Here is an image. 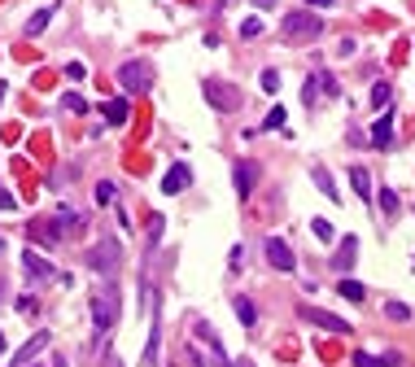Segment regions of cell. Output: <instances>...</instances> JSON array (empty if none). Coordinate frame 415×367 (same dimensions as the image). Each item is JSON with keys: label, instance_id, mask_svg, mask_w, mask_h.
<instances>
[{"label": "cell", "instance_id": "obj_1", "mask_svg": "<svg viewBox=\"0 0 415 367\" xmlns=\"http://www.w3.org/2000/svg\"><path fill=\"white\" fill-rule=\"evenodd\" d=\"M118 306H123V298H118V276H110L106 288H96V298H92V328H96V337H106V332L114 328Z\"/></svg>", "mask_w": 415, "mask_h": 367}, {"label": "cell", "instance_id": "obj_2", "mask_svg": "<svg viewBox=\"0 0 415 367\" xmlns=\"http://www.w3.org/2000/svg\"><path fill=\"white\" fill-rule=\"evenodd\" d=\"M201 96L210 101V110H219V114H232V110H241V105H245L241 88L227 84V79H205V84H201Z\"/></svg>", "mask_w": 415, "mask_h": 367}, {"label": "cell", "instance_id": "obj_3", "mask_svg": "<svg viewBox=\"0 0 415 367\" xmlns=\"http://www.w3.org/2000/svg\"><path fill=\"white\" fill-rule=\"evenodd\" d=\"M88 267L92 271H101V276H118V267H123V245L114 241V236H101V245H92L88 249Z\"/></svg>", "mask_w": 415, "mask_h": 367}, {"label": "cell", "instance_id": "obj_4", "mask_svg": "<svg viewBox=\"0 0 415 367\" xmlns=\"http://www.w3.org/2000/svg\"><path fill=\"white\" fill-rule=\"evenodd\" d=\"M284 40H293V44H302V40H319L324 35V22L310 13V9H297V13H284Z\"/></svg>", "mask_w": 415, "mask_h": 367}, {"label": "cell", "instance_id": "obj_5", "mask_svg": "<svg viewBox=\"0 0 415 367\" xmlns=\"http://www.w3.org/2000/svg\"><path fill=\"white\" fill-rule=\"evenodd\" d=\"M27 236H31L35 245H44V249H57V245L66 241V223H62L57 215H53V219L40 215V219H31V223H27Z\"/></svg>", "mask_w": 415, "mask_h": 367}, {"label": "cell", "instance_id": "obj_6", "mask_svg": "<svg viewBox=\"0 0 415 367\" xmlns=\"http://www.w3.org/2000/svg\"><path fill=\"white\" fill-rule=\"evenodd\" d=\"M118 84H123L127 92H136V96H140V92H149V88H153V66H149L144 57L123 62V66H118Z\"/></svg>", "mask_w": 415, "mask_h": 367}, {"label": "cell", "instance_id": "obj_7", "mask_svg": "<svg viewBox=\"0 0 415 367\" xmlns=\"http://www.w3.org/2000/svg\"><path fill=\"white\" fill-rule=\"evenodd\" d=\"M193 332L205 341V350H201V367H232L227 363V354H223V346H219V337H215V328L205 324V320H193Z\"/></svg>", "mask_w": 415, "mask_h": 367}, {"label": "cell", "instance_id": "obj_8", "mask_svg": "<svg viewBox=\"0 0 415 367\" xmlns=\"http://www.w3.org/2000/svg\"><path fill=\"white\" fill-rule=\"evenodd\" d=\"M149 306H153V324H149V346H144V367H158L162 358V315H158V293H149Z\"/></svg>", "mask_w": 415, "mask_h": 367}, {"label": "cell", "instance_id": "obj_9", "mask_svg": "<svg viewBox=\"0 0 415 367\" xmlns=\"http://www.w3.org/2000/svg\"><path fill=\"white\" fill-rule=\"evenodd\" d=\"M263 254H267L271 267H275V271H284V276H289V271L297 267V258H293V249H289V241H284V236H267Z\"/></svg>", "mask_w": 415, "mask_h": 367}, {"label": "cell", "instance_id": "obj_10", "mask_svg": "<svg viewBox=\"0 0 415 367\" xmlns=\"http://www.w3.org/2000/svg\"><path fill=\"white\" fill-rule=\"evenodd\" d=\"M302 320H306V324H315V328H324V332H341V337H350V320H341V315H332V310L302 306Z\"/></svg>", "mask_w": 415, "mask_h": 367}, {"label": "cell", "instance_id": "obj_11", "mask_svg": "<svg viewBox=\"0 0 415 367\" xmlns=\"http://www.w3.org/2000/svg\"><path fill=\"white\" fill-rule=\"evenodd\" d=\"M22 271H27V280H62V271H57L44 254H35V249L22 254Z\"/></svg>", "mask_w": 415, "mask_h": 367}, {"label": "cell", "instance_id": "obj_12", "mask_svg": "<svg viewBox=\"0 0 415 367\" xmlns=\"http://www.w3.org/2000/svg\"><path fill=\"white\" fill-rule=\"evenodd\" d=\"M258 171H263V166H258L254 157H241V162L232 166V184H237V193H241V201H245V197L254 193V184H258Z\"/></svg>", "mask_w": 415, "mask_h": 367}, {"label": "cell", "instance_id": "obj_13", "mask_svg": "<svg viewBox=\"0 0 415 367\" xmlns=\"http://www.w3.org/2000/svg\"><path fill=\"white\" fill-rule=\"evenodd\" d=\"M368 145H372V149H389V145H394V110H385V114L372 123Z\"/></svg>", "mask_w": 415, "mask_h": 367}, {"label": "cell", "instance_id": "obj_14", "mask_svg": "<svg viewBox=\"0 0 415 367\" xmlns=\"http://www.w3.org/2000/svg\"><path fill=\"white\" fill-rule=\"evenodd\" d=\"M188 184H193V171H188L184 162H175V166L162 175V193H166V197H175V193H184Z\"/></svg>", "mask_w": 415, "mask_h": 367}, {"label": "cell", "instance_id": "obj_15", "mask_svg": "<svg viewBox=\"0 0 415 367\" xmlns=\"http://www.w3.org/2000/svg\"><path fill=\"white\" fill-rule=\"evenodd\" d=\"M101 114H106V123H110V127H123V123H127V114H132V101H127V96L101 101Z\"/></svg>", "mask_w": 415, "mask_h": 367}, {"label": "cell", "instance_id": "obj_16", "mask_svg": "<svg viewBox=\"0 0 415 367\" xmlns=\"http://www.w3.org/2000/svg\"><path fill=\"white\" fill-rule=\"evenodd\" d=\"M48 341H53V337H48V332H35V337L27 341V346H22V350H18V354L9 358V367H27V363H31V358H35V354H40V350L48 346Z\"/></svg>", "mask_w": 415, "mask_h": 367}, {"label": "cell", "instance_id": "obj_17", "mask_svg": "<svg viewBox=\"0 0 415 367\" xmlns=\"http://www.w3.org/2000/svg\"><path fill=\"white\" fill-rule=\"evenodd\" d=\"M354 258H358V236H346V245L332 254V271H350Z\"/></svg>", "mask_w": 415, "mask_h": 367}, {"label": "cell", "instance_id": "obj_18", "mask_svg": "<svg viewBox=\"0 0 415 367\" xmlns=\"http://www.w3.org/2000/svg\"><path fill=\"white\" fill-rule=\"evenodd\" d=\"M350 188H354L363 201L372 197V175H368V166H350Z\"/></svg>", "mask_w": 415, "mask_h": 367}, {"label": "cell", "instance_id": "obj_19", "mask_svg": "<svg viewBox=\"0 0 415 367\" xmlns=\"http://www.w3.org/2000/svg\"><path fill=\"white\" fill-rule=\"evenodd\" d=\"M310 179H315V188H319V193H324L328 201H336V179H332V175H328L324 166H310Z\"/></svg>", "mask_w": 415, "mask_h": 367}, {"label": "cell", "instance_id": "obj_20", "mask_svg": "<svg viewBox=\"0 0 415 367\" xmlns=\"http://www.w3.org/2000/svg\"><path fill=\"white\" fill-rule=\"evenodd\" d=\"M53 13H57V5H48V9L31 13V22H27V35H31V40H35V35H44V26L53 22Z\"/></svg>", "mask_w": 415, "mask_h": 367}, {"label": "cell", "instance_id": "obj_21", "mask_svg": "<svg viewBox=\"0 0 415 367\" xmlns=\"http://www.w3.org/2000/svg\"><path fill=\"white\" fill-rule=\"evenodd\" d=\"M232 310H237V320H241L245 328H254V324H258V310H254V302H249V298H232Z\"/></svg>", "mask_w": 415, "mask_h": 367}, {"label": "cell", "instance_id": "obj_22", "mask_svg": "<svg viewBox=\"0 0 415 367\" xmlns=\"http://www.w3.org/2000/svg\"><path fill=\"white\" fill-rule=\"evenodd\" d=\"M372 105H376L380 114L394 110V88H389V84H376V88H372Z\"/></svg>", "mask_w": 415, "mask_h": 367}, {"label": "cell", "instance_id": "obj_23", "mask_svg": "<svg viewBox=\"0 0 415 367\" xmlns=\"http://www.w3.org/2000/svg\"><path fill=\"white\" fill-rule=\"evenodd\" d=\"M336 288H341V298H350V302H363V298H368V288H363L358 280H346V276H341V284H336Z\"/></svg>", "mask_w": 415, "mask_h": 367}, {"label": "cell", "instance_id": "obj_24", "mask_svg": "<svg viewBox=\"0 0 415 367\" xmlns=\"http://www.w3.org/2000/svg\"><path fill=\"white\" fill-rule=\"evenodd\" d=\"M385 315H389L394 324H407V320H411V306H407V302H389V306H385Z\"/></svg>", "mask_w": 415, "mask_h": 367}, {"label": "cell", "instance_id": "obj_25", "mask_svg": "<svg viewBox=\"0 0 415 367\" xmlns=\"http://www.w3.org/2000/svg\"><path fill=\"white\" fill-rule=\"evenodd\" d=\"M315 79H319V92H324V96H341V84H336V79H332L328 70H319Z\"/></svg>", "mask_w": 415, "mask_h": 367}, {"label": "cell", "instance_id": "obj_26", "mask_svg": "<svg viewBox=\"0 0 415 367\" xmlns=\"http://www.w3.org/2000/svg\"><path fill=\"white\" fill-rule=\"evenodd\" d=\"M302 101H306V105H315V101H319V79H315V74H310L306 84H302Z\"/></svg>", "mask_w": 415, "mask_h": 367}, {"label": "cell", "instance_id": "obj_27", "mask_svg": "<svg viewBox=\"0 0 415 367\" xmlns=\"http://www.w3.org/2000/svg\"><path fill=\"white\" fill-rule=\"evenodd\" d=\"M284 118H289V114H284L280 105H271V110H267V118H263V127H267V131H275V127H284Z\"/></svg>", "mask_w": 415, "mask_h": 367}, {"label": "cell", "instance_id": "obj_28", "mask_svg": "<svg viewBox=\"0 0 415 367\" xmlns=\"http://www.w3.org/2000/svg\"><path fill=\"white\" fill-rule=\"evenodd\" d=\"M258 35H263V22H258V18H245V22H241V40H258Z\"/></svg>", "mask_w": 415, "mask_h": 367}, {"label": "cell", "instance_id": "obj_29", "mask_svg": "<svg viewBox=\"0 0 415 367\" xmlns=\"http://www.w3.org/2000/svg\"><path fill=\"white\" fill-rule=\"evenodd\" d=\"M310 232H315V236H319V241H332V236H336L328 219H310Z\"/></svg>", "mask_w": 415, "mask_h": 367}, {"label": "cell", "instance_id": "obj_30", "mask_svg": "<svg viewBox=\"0 0 415 367\" xmlns=\"http://www.w3.org/2000/svg\"><path fill=\"white\" fill-rule=\"evenodd\" d=\"M18 315H27V320H31V315H40V302H35L31 293H22V298H18Z\"/></svg>", "mask_w": 415, "mask_h": 367}, {"label": "cell", "instance_id": "obj_31", "mask_svg": "<svg viewBox=\"0 0 415 367\" xmlns=\"http://www.w3.org/2000/svg\"><path fill=\"white\" fill-rule=\"evenodd\" d=\"M66 110H70V114H88V101H84L79 92H66Z\"/></svg>", "mask_w": 415, "mask_h": 367}, {"label": "cell", "instance_id": "obj_32", "mask_svg": "<svg viewBox=\"0 0 415 367\" xmlns=\"http://www.w3.org/2000/svg\"><path fill=\"white\" fill-rule=\"evenodd\" d=\"M162 241V215H149V249Z\"/></svg>", "mask_w": 415, "mask_h": 367}, {"label": "cell", "instance_id": "obj_33", "mask_svg": "<svg viewBox=\"0 0 415 367\" xmlns=\"http://www.w3.org/2000/svg\"><path fill=\"white\" fill-rule=\"evenodd\" d=\"M380 210H385V215H398V197H394V188H380Z\"/></svg>", "mask_w": 415, "mask_h": 367}, {"label": "cell", "instance_id": "obj_34", "mask_svg": "<svg viewBox=\"0 0 415 367\" xmlns=\"http://www.w3.org/2000/svg\"><path fill=\"white\" fill-rule=\"evenodd\" d=\"M258 84H263V92H280V70H263Z\"/></svg>", "mask_w": 415, "mask_h": 367}, {"label": "cell", "instance_id": "obj_35", "mask_svg": "<svg viewBox=\"0 0 415 367\" xmlns=\"http://www.w3.org/2000/svg\"><path fill=\"white\" fill-rule=\"evenodd\" d=\"M227 267H232V271H241V267H245V249H241V245H232V254H227Z\"/></svg>", "mask_w": 415, "mask_h": 367}, {"label": "cell", "instance_id": "obj_36", "mask_svg": "<svg viewBox=\"0 0 415 367\" xmlns=\"http://www.w3.org/2000/svg\"><path fill=\"white\" fill-rule=\"evenodd\" d=\"M101 201H114V184H110V179L96 184V205H101Z\"/></svg>", "mask_w": 415, "mask_h": 367}, {"label": "cell", "instance_id": "obj_37", "mask_svg": "<svg viewBox=\"0 0 415 367\" xmlns=\"http://www.w3.org/2000/svg\"><path fill=\"white\" fill-rule=\"evenodd\" d=\"M354 367H380V358H372L368 350H354Z\"/></svg>", "mask_w": 415, "mask_h": 367}, {"label": "cell", "instance_id": "obj_38", "mask_svg": "<svg viewBox=\"0 0 415 367\" xmlns=\"http://www.w3.org/2000/svg\"><path fill=\"white\" fill-rule=\"evenodd\" d=\"M66 74H70V79H84L88 66H84V62H66Z\"/></svg>", "mask_w": 415, "mask_h": 367}, {"label": "cell", "instance_id": "obj_39", "mask_svg": "<svg viewBox=\"0 0 415 367\" xmlns=\"http://www.w3.org/2000/svg\"><path fill=\"white\" fill-rule=\"evenodd\" d=\"M27 367H70V363H66V354H53L48 363H27Z\"/></svg>", "mask_w": 415, "mask_h": 367}, {"label": "cell", "instance_id": "obj_40", "mask_svg": "<svg viewBox=\"0 0 415 367\" xmlns=\"http://www.w3.org/2000/svg\"><path fill=\"white\" fill-rule=\"evenodd\" d=\"M0 210H13V193L9 188H0Z\"/></svg>", "mask_w": 415, "mask_h": 367}, {"label": "cell", "instance_id": "obj_41", "mask_svg": "<svg viewBox=\"0 0 415 367\" xmlns=\"http://www.w3.org/2000/svg\"><path fill=\"white\" fill-rule=\"evenodd\" d=\"M310 5H315V9H332L336 0H306V9H310Z\"/></svg>", "mask_w": 415, "mask_h": 367}, {"label": "cell", "instance_id": "obj_42", "mask_svg": "<svg viewBox=\"0 0 415 367\" xmlns=\"http://www.w3.org/2000/svg\"><path fill=\"white\" fill-rule=\"evenodd\" d=\"M106 367H123V358H118L114 350H106Z\"/></svg>", "mask_w": 415, "mask_h": 367}, {"label": "cell", "instance_id": "obj_43", "mask_svg": "<svg viewBox=\"0 0 415 367\" xmlns=\"http://www.w3.org/2000/svg\"><path fill=\"white\" fill-rule=\"evenodd\" d=\"M254 9H275V0H254Z\"/></svg>", "mask_w": 415, "mask_h": 367}, {"label": "cell", "instance_id": "obj_44", "mask_svg": "<svg viewBox=\"0 0 415 367\" xmlns=\"http://www.w3.org/2000/svg\"><path fill=\"white\" fill-rule=\"evenodd\" d=\"M0 358H5V332H0Z\"/></svg>", "mask_w": 415, "mask_h": 367}, {"label": "cell", "instance_id": "obj_45", "mask_svg": "<svg viewBox=\"0 0 415 367\" xmlns=\"http://www.w3.org/2000/svg\"><path fill=\"white\" fill-rule=\"evenodd\" d=\"M5 92H9V88H5V84H0V101H5Z\"/></svg>", "mask_w": 415, "mask_h": 367}, {"label": "cell", "instance_id": "obj_46", "mask_svg": "<svg viewBox=\"0 0 415 367\" xmlns=\"http://www.w3.org/2000/svg\"><path fill=\"white\" fill-rule=\"evenodd\" d=\"M0 254H5V241H0Z\"/></svg>", "mask_w": 415, "mask_h": 367}, {"label": "cell", "instance_id": "obj_47", "mask_svg": "<svg viewBox=\"0 0 415 367\" xmlns=\"http://www.w3.org/2000/svg\"><path fill=\"white\" fill-rule=\"evenodd\" d=\"M0 293H5V284H0Z\"/></svg>", "mask_w": 415, "mask_h": 367}, {"label": "cell", "instance_id": "obj_48", "mask_svg": "<svg viewBox=\"0 0 415 367\" xmlns=\"http://www.w3.org/2000/svg\"><path fill=\"white\" fill-rule=\"evenodd\" d=\"M241 367H249V363H241Z\"/></svg>", "mask_w": 415, "mask_h": 367}]
</instances>
